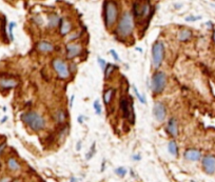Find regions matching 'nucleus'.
I'll return each mask as SVG.
<instances>
[{"label": "nucleus", "mask_w": 215, "mask_h": 182, "mask_svg": "<svg viewBox=\"0 0 215 182\" xmlns=\"http://www.w3.org/2000/svg\"><path fill=\"white\" fill-rule=\"evenodd\" d=\"M7 148V142H2L0 143V155L2 154V152L4 151V148Z\"/></svg>", "instance_id": "7c9ffc66"}, {"label": "nucleus", "mask_w": 215, "mask_h": 182, "mask_svg": "<svg viewBox=\"0 0 215 182\" xmlns=\"http://www.w3.org/2000/svg\"><path fill=\"white\" fill-rule=\"evenodd\" d=\"M117 66L114 65V64L112 63H107V66H105V78H108L109 76L112 74V72L114 71V70H116Z\"/></svg>", "instance_id": "5701e85b"}, {"label": "nucleus", "mask_w": 215, "mask_h": 182, "mask_svg": "<svg viewBox=\"0 0 215 182\" xmlns=\"http://www.w3.org/2000/svg\"><path fill=\"white\" fill-rule=\"evenodd\" d=\"M37 49L38 51L43 52V53H48V52H52L54 49V46H53L52 43L46 42V41H41L37 44Z\"/></svg>", "instance_id": "dca6fc26"}, {"label": "nucleus", "mask_w": 215, "mask_h": 182, "mask_svg": "<svg viewBox=\"0 0 215 182\" xmlns=\"http://www.w3.org/2000/svg\"><path fill=\"white\" fill-rule=\"evenodd\" d=\"M134 30V21L133 16L130 12H126L122 14L121 18H120L118 25H117V35L121 38L129 37L133 33Z\"/></svg>", "instance_id": "f03ea898"}, {"label": "nucleus", "mask_w": 215, "mask_h": 182, "mask_svg": "<svg viewBox=\"0 0 215 182\" xmlns=\"http://www.w3.org/2000/svg\"><path fill=\"white\" fill-rule=\"evenodd\" d=\"M166 130L172 137H174V138L177 137L178 127H177V121H176L175 118H170L169 119V122H168V124H167Z\"/></svg>", "instance_id": "4468645a"}, {"label": "nucleus", "mask_w": 215, "mask_h": 182, "mask_svg": "<svg viewBox=\"0 0 215 182\" xmlns=\"http://www.w3.org/2000/svg\"><path fill=\"white\" fill-rule=\"evenodd\" d=\"M18 86V82L12 78H0V89L1 90H12Z\"/></svg>", "instance_id": "9b49d317"}, {"label": "nucleus", "mask_w": 215, "mask_h": 182, "mask_svg": "<svg viewBox=\"0 0 215 182\" xmlns=\"http://www.w3.org/2000/svg\"><path fill=\"white\" fill-rule=\"evenodd\" d=\"M114 93H115V90L114 89H109L105 92L104 94V102L105 104H109L112 100V97H113Z\"/></svg>", "instance_id": "412c9836"}, {"label": "nucleus", "mask_w": 215, "mask_h": 182, "mask_svg": "<svg viewBox=\"0 0 215 182\" xmlns=\"http://www.w3.org/2000/svg\"><path fill=\"white\" fill-rule=\"evenodd\" d=\"M199 19H202V16H188L187 18H185V21L193 22V21H196V20H199Z\"/></svg>", "instance_id": "cd10ccee"}, {"label": "nucleus", "mask_w": 215, "mask_h": 182, "mask_svg": "<svg viewBox=\"0 0 215 182\" xmlns=\"http://www.w3.org/2000/svg\"><path fill=\"white\" fill-rule=\"evenodd\" d=\"M214 1H215V0H214Z\"/></svg>", "instance_id": "c9c22d12"}, {"label": "nucleus", "mask_w": 215, "mask_h": 182, "mask_svg": "<svg viewBox=\"0 0 215 182\" xmlns=\"http://www.w3.org/2000/svg\"><path fill=\"white\" fill-rule=\"evenodd\" d=\"M153 114H154V117L157 121H164L167 115V110L164 104L161 103V102H156L154 104V107H153Z\"/></svg>", "instance_id": "9d476101"}, {"label": "nucleus", "mask_w": 215, "mask_h": 182, "mask_svg": "<svg viewBox=\"0 0 215 182\" xmlns=\"http://www.w3.org/2000/svg\"><path fill=\"white\" fill-rule=\"evenodd\" d=\"M110 53L112 54V56H113V58H114V59H115L116 61H120V58L118 57V54H117V53H116L115 51H114V49H111Z\"/></svg>", "instance_id": "c756f323"}, {"label": "nucleus", "mask_w": 215, "mask_h": 182, "mask_svg": "<svg viewBox=\"0 0 215 182\" xmlns=\"http://www.w3.org/2000/svg\"><path fill=\"white\" fill-rule=\"evenodd\" d=\"M60 18L58 17L57 14H51L49 15V28H55L59 24Z\"/></svg>", "instance_id": "a211bd4d"}, {"label": "nucleus", "mask_w": 215, "mask_h": 182, "mask_svg": "<svg viewBox=\"0 0 215 182\" xmlns=\"http://www.w3.org/2000/svg\"><path fill=\"white\" fill-rule=\"evenodd\" d=\"M212 38H213V41L215 42V30H214V32H213V35H212Z\"/></svg>", "instance_id": "473e14b6"}, {"label": "nucleus", "mask_w": 215, "mask_h": 182, "mask_svg": "<svg viewBox=\"0 0 215 182\" xmlns=\"http://www.w3.org/2000/svg\"><path fill=\"white\" fill-rule=\"evenodd\" d=\"M20 119L24 124L28 125L32 131L38 132L46 127V120L36 112H28L20 115Z\"/></svg>", "instance_id": "f257e3e1"}, {"label": "nucleus", "mask_w": 215, "mask_h": 182, "mask_svg": "<svg viewBox=\"0 0 215 182\" xmlns=\"http://www.w3.org/2000/svg\"><path fill=\"white\" fill-rule=\"evenodd\" d=\"M81 46L76 43H71V44L67 45V58H74L76 56H78L81 53Z\"/></svg>", "instance_id": "f8f14e48"}, {"label": "nucleus", "mask_w": 215, "mask_h": 182, "mask_svg": "<svg viewBox=\"0 0 215 182\" xmlns=\"http://www.w3.org/2000/svg\"><path fill=\"white\" fill-rule=\"evenodd\" d=\"M120 108L122 111L123 117L126 119H128L131 123H134V107L130 99L122 97L121 100H120Z\"/></svg>", "instance_id": "0eeeda50"}, {"label": "nucleus", "mask_w": 215, "mask_h": 182, "mask_svg": "<svg viewBox=\"0 0 215 182\" xmlns=\"http://www.w3.org/2000/svg\"><path fill=\"white\" fill-rule=\"evenodd\" d=\"M115 173H116V175L119 176V177H125V176L126 175V169H125V167L120 166V167H117V169H115Z\"/></svg>", "instance_id": "b1692460"}, {"label": "nucleus", "mask_w": 215, "mask_h": 182, "mask_svg": "<svg viewBox=\"0 0 215 182\" xmlns=\"http://www.w3.org/2000/svg\"><path fill=\"white\" fill-rule=\"evenodd\" d=\"M167 84V75L164 72H156L151 80V89L155 94L164 92Z\"/></svg>", "instance_id": "20e7f679"}, {"label": "nucleus", "mask_w": 215, "mask_h": 182, "mask_svg": "<svg viewBox=\"0 0 215 182\" xmlns=\"http://www.w3.org/2000/svg\"><path fill=\"white\" fill-rule=\"evenodd\" d=\"M98 62H99V64H100V66H101V69L105 71V66H107V62H105V61L104 59H102V58H99V57H98Z\"/></svg>", "instance_id": "c85d7f7f"}, {"label": "nucleus", "mask_w": 215, "mask_h": 182, "mask_svg": "<svg viewBox=\"0 0 215 182\" xmlns=\"http://www.w3.org/2000/svg\"><path fill=\"white\" fill-rule=\"evenodd\" d=\"M56 121H57L58 123H63L64 120H66L67 118V114L66 112L62 111V110H59L56 112Z\"/></svg>", "instance_id": "4be33fe9"}, {"label": "nucleus", "mask_w": 215, "mask_h": 182, "mask_svg": "<svg viewBox=\"0 0 215 182\" xmlns=\"http://www.w3.org/2000/svg\"><path fill=\"white\" fill-rule=\"evenodd\" d=\"M164 58V45L163 42L157 41L152 46V62L156 69H158Z\"/></svg>", "instance_id": "39448f33"}, {"label": "nucleus", "mask_w": 215, "mask_h": 182, "mask_svg": "<svg viewBox=\"0 0 215 182\" xmlns=\"http://www.w3.org/2000/svg\"><path fill=\"white\" fill-rule=\"evenodd\" d=\"M151 10V3L149 0H136L133 4V15L135 17L145 18L149 15Z\"/></svg>", "instance_id": "423d86ee"}, {"label": "nucleus", "mask_w": 215, "mask_h": 182, "mask_svg": "<svg viewBox=\"0 0 215 182\" xmlns=\"http://www.w3.org/2000/svg\"><path fill=\"white\" fill-rule=\"evenodd\" d=\"M52 64H53V67H54L55 72L57 73V75L59 76L60 78L66 79L70 76L69 66H67V64L64 62L62 59L56 58V59L52 61Z\"/></svg>", "instance_id": "6e6552de"}, {"label": "nucleus", "mask_w": 215, "mask_h": 182, "mask_svg": "<svg viewBox=\"0 0 215 182\" xmlns=\"http://www.w3.org/2000/svg\"><path fill=\"white\" fill-rule=\"evenodd\" d=\"M192 37V32L190 30H181L178 34V39L180 41H187Z\"/></svg>", "instance_id": "6ab92c4d"}, {"label": "nucleus", "mask_w": 215, "mask_h": 182, "mask_svg": "<svg viewBox=\"0 0 215 182\" xmlns=\"http://www.w3.org/2000/svg\"><path fill=\"white\" fill-rule=\"evenodd\" d=\"M133 89H134V92H135V95H136V97L138 98V100H139L141 103L142 104H146V99H145V97H143L142 95H140L139 92L137 91L136 89V86H133Z\"/></svg>", "instance_id": "a878e982"}, {"label": "nucleus", "mask_w": 215, "mask_h": 182, "mask_svg": "<svg viewBox=\"0 0 215 182\" xmlns=\"http://www.w3.org/2000/svg\"><path fill=\"white\" fill-rule=\"evenodd\" d=\"M59 30L61 35H67L69 34L71 30H72V25H71L70 21H67L66 19H60L59 21Z\"/></svg>", "instance_id": "2eb2a0df"}, {"label": "nucleus", "mask_w": 215, "mask_h": 182, "mask_svg": "<svg viewBox=\"0 0 215 182\" xmlns=\"http://www.w3.org/2000/svg\"><path fill=\"white\" fill-rule=\"evenodd\" d=\"M73 100H74V96H72V99H71V107H72V103H73Z\"/></svg>", "instance_id": "72a5a7b5"}, {"label": "nucleus", "mask_w": 215, "mask_h": 182, "mask_svg": "<svg viewBox=\"0 0 215 182\" xmlns=\"http://www.w3.org/2000/svg\"><path fill=\"white\" fill-rule=\"evenodd\" d=\"M118 17V8L114 0H109L105 4V21L108 28L115 24Z\"/></svg>", "instance_id": "7ed1b4c3"}, {"label": "nucleus", "mask_w": 215, "mask_h": 182, "mask_svg": "<svg viewBox=\"0 0 215 182\" xmlns=\"http://www.w3.org/2000/svg\"><path fill=\"white\" fill-rule=\"evenodd\" d=\"M7 119H8V117H4V118L1 120V122H4V121H5V120H7Z\"/></svg>", "instance_id": "f704fd0d"}, {"label": "nucleus", "mask_w": 215, "mask_h": 182, "mask_svg": "<svg viewBox=\"0 0 215 182\" xmlns=\"http://www.w3.org/2000/svg\"><path fill=\"white\" fill-rule=\"evenodd\" d=\"M185 158L189 161H198L202 158V153L195 148H188L185 152Z\"/></svg>", "instance_id": "ddd939ff"}, {"label": "nucleus", "mask_w": 215, "mask_h": 182, "mask_svg": "<svg viewBox=\"0 0 215 182\" xmlns=\"http://www.w3.org/2000/svg\"><path fill=\"white\" fill-rule=\"evenodd\" d=\"M168 151L170 152L171 155L173 156H178V148H177V143H176L174 140L169 142V145H168Z\"/></svg>", "instance_id": "aec40b11"}, {"label": "nucleus", "mask_w": 215, "mask_h": 182, "mask_svg": "<svg viewBox=\"0 0 215 182\" xmlns=\"http://www.w3.org/2000/svg\"><path fill=\"white\" fill-rule=\"evenodd\" d=\"M132 159L138 161V160H140V159H141V157L139 156V155H134V156H132Z\"/></svg>", "instance_id": "2f4dec72"}, {"label": "nucleus", "mask_w": 215, "mask_h": 182, "mask_svg": "<svg viewBox=\"0 0 215 182\" xmlns=\"http://www.w3.org/2000/svg\"><path fill=\"white\" fill-rule=\"evenodd\" d=\"M16 26V23L15 22H11L10 24H8V35H10V40L13 41L14 40V35H13V29Z\"/></svg>", "instance_id": "393cba45"}, {"label": "nucleus", "mask_w": 215, "mask_h": 182, "mask_svg": "<svg viewBox=\"0 0 215 182\" xmlns=\"http://www.w3.org/2000/svg\"><path fill=\"white\" fill-rule=\"evenodd\" d=\"M93 107H94V110H95L97 115H100V114H101V107H100V103L98 100H95Z\"/></svg>", "instance_id": "bb28decb"}, {"label": "nucleus", "mask_w": 215, "mask_h": 182, "mask_svg": "<svg viewBox=\"0 0 215 182\" xmlns=\"http://www.w3.org/2000/svg\"><path fill=\"white\" fill-rule=\"evenodd\" d=\"M7 165L8 167V169L12 171V172H17L20 169V165H19L18 161H17L15 158H13V157H11V158H8V159Z\"/></svg>", "instance_id": "f3484780"}, {"label": "nucleus", "mask_w": 215, "mask_h": 182, "mask_svg": "<svg viewBox=\"0 0 215 182\" xmlns=\"http://www.w3.org/2000/svg\"><path fill=\"white\" fill-rule=\"evenodd\" d=\"M202 169L208 175H213L215 173V156L207 155L202 160Z\"/></svg>", "instance_id": "1a4fd4ad"}]
</instances>
